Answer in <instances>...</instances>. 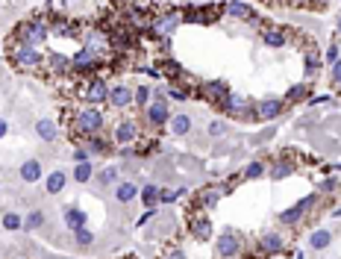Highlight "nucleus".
<instances>
[{
  "label": "nucleus",
  "instance_id": "17",
  "mask_svg": "<svg viewBox=\"0 0 341 259\" xmlns=\"http://www.w3.org/2000/svg\"><path fill=\"white\" fill-rule=\"evenodd\" d=\"M259 247H262V253H277V250H282V235L280 233H262Z\"/></svg>",
  "mask_w": 341,
  "mask_h": 259
},
{
  "label": "nucleus",
  "instance_id": "43",
  "mask_svg": "<svg viewBox=\"0 0 341 259\" xmlns=\"http://www.w3.org/2000/svg\"><path fill=\"white\" fill-rule=\"evenodd\" d=\"M179 191H159V203H171Z\"/></svg>",
  "mask_w": 341,
  "mask_h": 259
},
{
  "label": "nucleus",
  "instance_id": "45",
  "mask_svg": "<svg viewBox=\"0 0 341 259\" xmlns=\"http://www.w3.org/2000/svg\"><path fill=\"white\" fill-rule=\"evenodd\" d=\"M168 259H186V253H183V250H171V253H168Z\"/></svg>",
  "mask_w": 341,
  "mask_h": 259
},
{
  "label": "nucleus",
  "instance_id": "44",
  "mask_svg": "<svg viewBox=\"0 0 341 259\" xmlns=\"http://www.w3.org/2000/svg\"><path fill=\"white\" fill-rule=\"evenodd\" d=\"M168 94H171L174 100H183V97H186V92H179V89H168Z\"/></svg>",
  "mask_w": 341,
  "mask_h": 259
},
{
  "label": "nucleus",
  "instance_id": "48",
  "mask_svg": "<svg viewBox=\"0 0 341 259\" xmlns=\"http://www.w3.org/2000/svg\"><path fill=\"white\" fill-rule=\"evenodd\" d=\"M338 35H341V15H338Z\"/></svg>",
  "mask_w": 341,
  "mask_h": 259
},
{
  "label": "nucleus",
  "instance_id": "3",
  "mask_svg": "<svg viewBox=\"0 0 341 259\" xmlns=\"http://www.w3.org/2000/svg\"><path fill=\"white\" fill-rule=\"evenodd\" d=\"M179 24V12H162L156 21H153L150 27V33L156 35V38H165V35H171L174 33V27Z\"/></svg>",
  "mask_w": 341,
  "mask_h": 259
},
{
  "label": "nucleus",
  "instance_id": "10",
  "mask_svg": "<svg viewBox=\"0 0 341 259\" xmlns=\"http://www.w3.org/2000/svg\"><path fill=\"white\" fill-rule=\"evenodd\" d=\"M282 109H285V103L282 100H262L259 103V109H256V118H262V121H270V118H277V115H282Z\"/></svg>",
  "mask_w": 341,
  "mask_h": 259
},
{
  "label": "nucleus",
  "instance_id": "16",
  "mask_svg": "<svg viewBox=\"0 0 341 259\" xmlns=\"http://www.w3.org/2000/svg\"><path fill=\"white\" fill-rule=\"evenodd\" d=\"M223 109L230 112V115H244V109H247V100L241 97V94H226L223 97Z\"/></svg>",
  "mask_w": 341,
  "mask_h": 259
},
{
  "label": "nucleus",
  "instance_id": "6",
  "mask_svg": "<svg viewBox=\"0 0 341 259\" xmlns=\"http://www.w3.org/2000/svg\"><path fill=\"white\" fill-rule=\"evenodd\" d=\"M109 103L115 106V109H124V106L132 103V92H129L127 82H118V85L109 89Z\"/></svg>",
  "mask_w": 341,
  "mask_h": 259
},
{
  "label": "nucleus",
  "instance_id": "31",
  "mask_svg": "<svg viewBox=\"0 0 341 259\" xmlns=\"http://www.w3.org/2000/svg\"><path fill=\"white\" fill-rule=\"evenodd\" d=\"M226 12H230L233 18H250V6L238 3V0H230V3H226Z\"/></svg>",
  "mask_w": 341,
  "mask_h": 259
},
{
  "label": "nucleus",
  "instance_id": "40",
  "mask_svg": "<svg viewBox=\"0 0 341 259\" xmlns=\"http://www.w3.org/2000/svg\"><path fill=\"white\" fill-rule=\"evenodd\" d=\"M109 147H106V141L103 139H94L92 141V147H88V153H106Z\"/></svg>",
  "mask_w": 341,
  "mask_h": 259
},
{
  "label": "nucleus",
  "instance_id": "42",
  "mask_svg": "<svg viewBox=\"0 0 341 259\" xmlns=\"http://www.w3.org/2000/svg\"><path fill=\"white\" fill-rule=\"evenodd\" d=\"M332 82H335V85H341V59L332 65Z\"/></svg>",
  "mask_w": 341,
  "mask_h": 259
},
{
  "label": "nucleus",
  "instance_id": "22",
  "mask_svg": "<svg viewBox=\"0 0 341 259\" xmlns=\"http://www.w3.org/2000/svg\"><path fill=\"white\" fill-rule=\"evenodd\" d=\"M168 124H171V133H174V136H186L188 130H191V118L188 115H174Z\"/></svg>",
  "mask_w": 341,
  "mask_h": 259
},
{
  "label": "nucleus",
  "instance_id": "39",
  "mask_svg": "<svg viewBox=\"0 0 341 259\" xmlns=\"http://www.w3.org/2000/svg\"><path fill=\"white\" fill-rule=\"evenodd\" d=\"M338 59H341V50H338V45H332V47L327 50V62H329V65H335Z\"/></svg>",
  "mask_w": 341,
  "mask_h": 259
},
{
  "label": "nucleus",
  "instance_id": "18",
  "mask_svg": "<svg viewBox=\"0 0 341 259\" xmlns=\"http://www.w3.org/2000/svg\"><path fill=\"white\" fill-rule=\"evenodd\" d=\"M65 183H68V174H65V171H53V174L44 180L47 195H59V191L65 188Z\"/></svg>",
  "mask_w": 341,
  "mask_h": 259
},
{
  "label": "nucleus",
  "instance_id": "41",
  "mask_svg": "<svg viewBox=\"0 0 341 259\" xmlns=\"http://www.w3.org/2000/svg\"><path fill=\"white\" fill-rule=\"evenodd\" d=\"M71 156H74V165H77V162H88V150H85V147H77Z\"/></svg>",
  "mask_w": 341,
  "mask_h": 259
},
{
  "label": "nucleus",
  "instance_id": "28",
  "mask_svg": "<svg viewBox=\"0 0 341 259\" xmlns=\"http://www.w3.org/2000/svg\"><path fill=\"white\" fill-rule=\"evenodd\" d=\"M141 203L153 209V206L159 203V188H156V186H144V188H141Z\"/></svg>",
  "mask_w": 341,
  "mask_h": 259
},
{
  "label": "nucleus",
  "instance_id": "7",
  "mask_svg": "<svg viewBox=\"0 0 341 259\" xmlns=\"http://www.w3.org/2000/svg\"><path fill=\"white\" fill-rule=\"evenodd\" d=\"M15 62H18L21 68H38V65H41V53H38L35 47L21 45L18 47V53H15Z\"/></svg>",
  "mask_w": 341,
  "mask_h": 259
},
{
  "label": "nucleus",
  "instance_id": "35",
  "mask_svg": "<svg viewBox=\"0 0 341 259\" xmlns=\"http://www.w3.org/2000/svg\"><path fill=\"white\" fill-rule=\"evenodd\" d=\"M262 174H265V165H262V162H250L244 168V177H247V180H256V177H262Z\"/></svg>",
  "mask_w": 341,
  "mask_h": 259
},
{
  "label": "nucleus",
  "instance_id": "24",
  "mask_svg": "<svg viewBox=\"0 0 341 259\" xmlns=\"http://www.w3.org/2000/svg\"><path fill=\"white\" fill-rule=\"evenodd\" d=\"M92 174H94V165L92 162H77V165H74V180H77V183H88Z\"/></svg>",
  "mask_w": 341,
  "mask_h": 259
},
{
  "label": "nucleus",
  "instance_id": "14",
  "mask_svg": "<svg viewBox=\"0 0 341 259\" xmlns=\"http://www.w3.org/2000/svg\"><path fill=\"white\" fill-rule=\"evenodd\" d=\"M85 221H88V218H85V212H82V209H77V206H65V224H68L74 233H77V230H82V227H85Z\"/></svg>",
  "mask_w": 341,
  "mask_h": 259
},
{
  "label": "nucleus",
  "instance_id": "4",
  "mask_svg": "<svg viewBox=\"0 0 341 259\" xmlns=\"http://www.w3.org/2000/svg\"><path fill=\"white\" fill-rule=\"evenodd\" d=\"M21 45H27V47H35V45H41L44 41V27L38 21H33V24H24L21 27Z\"/></svg>",
  "mask_w": 341,
  "mask_h": 259
},
{
  "label": "nucleus",
  "instance_id": "12",
  "mask_svg": "<svg viewBox=\"0 0 341 259\" xmlns=\"http://www.w3.org/2000/svg\"><path fill=\"white\" fill-rule=\"evenodd\" d=\"M112 136H115L118 144H129V141L139 136V130H135V124H132V121H121V124L115 127V133H112Z\"/></svg>",
  "mask_w": 341,
  "mask_h": 259
},
{
  "label": "nucleus",
  "instance_id": "5",
  "mask_svg": "<svg viewBox=\"0 0 341 259\" xmlns=\"http://www.w3.org/2000/svg\"><path fill=\"white\" fill-rule=\"evenodd\" d=\"M144 109H147V121H150L153 127H165V124L171 121V109H168L165 100H156V103L144 106Z\"/></svg>",
  "mask_w": 341,
  "mask_h": 259
},
{
  "label": "nucleus",
  "instance_id": "29",
  "mask_svg": "<svg viewBox=\"0 0 341 259\" xmlns=\"http://www.w3.org/2000/svg\"><path fill=\"white\" fill-rule=\"evenodd\" d=\"M3 227H6L9 233H15V230H21L24 227V218L18 215V212H6V215H3Z\"/></svg>",
  "mask_w": 341,
  "mask_h": 259
},
{
  "label": "nucleus",
  "instance_id": "46",
  "mask_svg": "<svg viewBox=\"0 0 341 259\" xmlns=\"http://www.w3.org/2000/svg\"><path fill=\"white\" fill-rule=\"evenodd\" d=\"M6 133H9V124H6V121H3V118H0V139H3V136H6Z\"/></svg>",
  "mask_w": 341,
  "mask_h": 259
},
{
  "label": "nucleus",
  "instance_id": "47",
  "mask_svg": "<svg viewBox=\"0 0 341 259\" xmlns=\"http://www.w3.org/2000/svg\"><path fill=\"white\" fill-rule=\"evenodd\" d=\"M312 3H315V6H327L329 0H312Z\"/></svg>",
  "mask_w": 341,
  "mask_h": 259
},
{
  "label": "nucleus",
  "instance_id": "15",
  "mask_svg": "<svg viewBox=\"0 0 341 259\" xmlns=\"http://www.w3.org/2000/svg\"><path fill=\"white\" fill-rule=\"evenodd\" d=\"M85 94H88L92 103H103V100H109V85H106V80H92Z\"/></svg>",
  "mask_w": 341,
  "mask_h": 259
},
{
  "label": "nucleus",
  "instance_id": "19",
  "mask_svg": "<svg viewBox=\"0 0 341 259\" xmlns=\"http://www.w3.org/2000/svg\"><path fill=\"white\" fill-rule=\"evenodd\" d=\"M203 94H206L209 100H215V103H218V100L223 103V97L230 92H226V82H203Z\"/></svg>",
  "mask_w": 341,
  "mask_h": 259
},
{
  "label": "nucleus",
  "instance_id": "30",
  "mask_svg": "<svg viewBox=\"0 0 341 259\" xmlns=\"http://www.w3.org/2000/svg\"><path fill=\"white\" fill-rule=\"evenodd\" d=\"M41 224H44V212L41 209H33L27 218H24V227H27V230H38Z\"/></svg>",
  "mask_w": 341,
  "mask_h": 259
},
{
  "label": "nucleus",
  "instance_id": "9",
  "mask_svg": "<svg viewBox=\"0 0 341 259\" xmlns=\"http://www.w3.org/2000/svg\"><path fill=\"white\" fill-rule=\"evenodd\" d=\"M312 203H315V198H303V200H297V206H291V209H285V212H282V215H280V221H282V224H297L300 218H303V212L309 209Z\"/></svg>",
  "mask_w": 341,
  "mask_h": 259
},
{
  "label": "nucleus",
  "instance_id": "21",
  "mask_svg": "<svg viewBox=\"0 0 341 259\" xmlns=\"http://www.w3.org/2000/svg\"><path fill=\"white\" fill-rule=\"evenodd\" d=\"M329 242H332L329 230H315V233L309 235V247L312 250H324V247H329Z\"/></svg>",
  "mask_w": 341,
  "mask_h": 259
},
{
  "label": "nucleus",
  "instance_id": "23",
  "mask_svg": "<svg viewBox=\"0 0 341 259\" xmlns=\"http://www.w3.org/2000/svg\"><path fill=\"white\" fill-rule=\"evenodd\" d=\"M291 171H294L291 159H285V156H282V159H277V165L270 168V177H274V180H285V177L291 174Z\"/></svg>",
  "mask_w": 341,
  "mask_h": 259
},
{
  "label": "nucleus",
  "instance_id": "38",
  "mask_svg": "<svg viewBox=\"0 0 341 259\" xmlns=\"http://www.w3.org/2000/svg\"><path fill=\"white\" fill-rule=\"evenodd\" d=\"M306 94V85H294L291 92L285 94V100H300V97H303Z\"/></svg>",
  "mask_w": 341,
  "mask_h": 259
},
{
  "label": "nucleus",
  "instance_id": "37",
  "mask_svg": "<svg viewBox=\"0 0 341 259\" xmlns=\"http://www.w3.org/2000/svg\"><path fill=\"white\" fill-rule=\"evenodd\" d=\"M223 133H226L223 121H209V136H212V139H221Z\"/></svg>",
  "mask_w": 341,
  "mask_h": 259
},
{
  "label": "nucleus",
  "instance_id": "36",
  "mask_svg": "<svg viewBox=\"0 0 341 259\" xmlns=\"http://www.w3.org/2000/svg\"><path fill=\"white\" fill-rule=\"evenodd\" d=\"M132 100H135L139 106H144L147 100H150V85H139V89H135V94H132Z\"/></svg>",
  "mask_w": 341,
  "mask_h": 259
},
{
  "label": "nucleus",
  "instance_id": "25",
  "mask_svg": "<svg viewBox=\"0 0 341 259\" xmlns=\"http://www.w3.org/2000/svg\"><path fill=\"white\" fill-rule=\"evenodd\" d=\"M139 195V188H135V183H121V186L115 188V198L121 200V203H129V200Z\"/></svg>",
  "mask_w": 341,
  "mask_h": 259
},
{
  "label": "nucleus",
  "instance_id": "11",
  "mask_svg": "<svg viewBox=\"0 0 341 259\" xmlns=\"http://www.w3.org/2000/svg\"><path fill=\"white\" fill-rule=\"evenodd\" d=\"M35 133H38L41 141H56L59 139V127H56V121H50V118H41V121L35 124Z\"/></svg>",
  "mask_w": 341,
  "mask_h": 259
},
{
  "label": "nucleus",
  "instance_id": "8",
  "mask_svg": "<svg viewBox=\"0 0 341 259\" xmlns=\"http://www.w3.org/2000/svg\"><path fill=\"white\" fill-rule=\"evenodd\" d=\"M97 62H100V56H97L94 50H88V47H82L80 53L71 59V68H74V71H92Z\"/></svg>",
  "mask_w": 341,
  "mask_h": 259
},
{
  "label": "nucleus",
  "instance_id": "32",
  "mask_svg": "<svg viewBox=\"0 0 341 259\" xmlns=\"http://www.w3.org/2000/svg\"><path fill=\"white\" fill-rule=\"evenodd\" d=\"M221 195H223V188H206V191H203V206L212 209V206L221 200Z\"/></svg>",
  "mask_w": 341,
  "mask_h": 259
},
{
  "label": "nucleus",
  "instance_id": "13",
  "mask_svg": "<svg viewBox=\"0 0 341 259\" xmlns=\"http://www.w3.org/2000/svg\"><path fill=\"white\" fill-rule=\"evenodd\" d=\"M21 180L24 183H38L41 180V162L38 159H27L21 165Z\"/></svg>",
  "mask_w": 341,
  "mask_h": 259
},
{
  "label": "nucleus",
  "instance_id": "27",
  "mask_svg": "<svg viewBox=\"0 0 341 259\" xmlns=\"http://www.w3.org/2000/svg\"><path fill=\"white\" fill-rule=\"evenodd\" d=\"M47 62H50V68L56 71V74H65V71H71L68 56H62V53H53V56H47Z\"/></svg>",
  "mask_w": 341,
  "mask_h": 259
},
{
  "label": "nucleus",
  "instance_id": "1",
  "mask_svg": "<svg viewBox=\"0 0 341 259\" xmlns=\"http://www.w3.org/2000/svg\"><path fill=\"white\" fill-rule=\"evenodd\" d=\"M100 127H103L100 109H82L74 121V133H80V136H94V133H100Z\"/></svg>",
  "mask_w": 341,
  "mask_h": 259
},
{
  "label": "nucleus",
  "instance_id": "33",
  "mask_svg": "<svg viewBox=\"0 0 341 259\" xmlns=\"http://www.w3.org/2000/svg\"><path fill=\"white\" fill-rule=\"evenodd\" d=\"M115 180H118V168H115V165H109V168L100 171V183H103V186H112Z\"/></svg>",
  "mask_w": 341,
  "mask_h": 259
},
{
  "label": "nucleus",
  "instance_id": "2",
  "mask_svg": "<svg viewBox=\"0 0 341 259\" xmlns=\"http://www.w3.org/2000/svg\"><path fill=\"white\" fill-rule=\"evenodd\" d=\"M238 250H241V239H238V233H235V230H226V233L218 235V242H215V253H218L221 259L235 256Z\"/></svg>",
  "mask_w": 341,
  "mask_h": 259
},
{
  "label": "nucleus",
  "instance_id": "26",
  "mask_svg": "<svg viewBox=\"0 0 341 259\" xmlns=\"http://www.w3.org/2000/svg\"><path fill=\"white\" fill-rule=\"evenodd\" d=\"M262 38H265V45H268V47H282L285 41H288L280 30H265V33H262Z\"/></svg>",
  "mask_w": 341,
  "mask_h": 259
},
{
  "label": "nucleus",
  "instance_id": "20",
  "mask_svg": "<svg viewBox=\"0 0 341 259\" xmlns=\"http://www.w3.org/2000/svg\"><path fill=\"white\" fill-rule=\"evenodd\" d=\"M191 235H194L197 242H209V235H212V221H209V218H197V221L191 224Z\"/></svg>",
  "mask_w": 341,
  "mask_h": 259
},
{
  "label": "nucleus",
  "instance_id": "34",
  "mask_svg": "<svg viewBox=\"0 0 341 259\" xmlns=\"http://www.w3.org/2000/svg\"><path fill=\"white\" fill-rule=\"evenodd\" d=\"M74 242H77V245H82V247H85V245H92V242H94V233L82 227V230H77V233H74Z\"/></svg>",
  "mask_w": 341,
  "mask_h": 259
}]
</instances>
